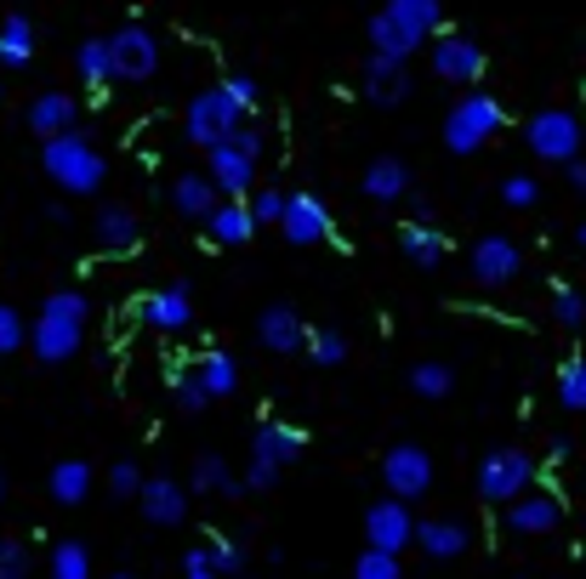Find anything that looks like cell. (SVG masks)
Masks as SVG:
<instances>
[{"instance_id": "cell-10", "label": "cell", "mask_w": 586, "mask_h": 579, "mask_svg": "<svg viewBox=\"0 0 586 579\" xmlns=\"http://www.w3.org/2000/svg\"><path fill=\"white\" fill-rule=\"evenodd\" d=\"M416 517H410V505L394 494V500H376L371 511H365V534H371V545H376V552H405V545H416Z\"/></svg>"}, {"instance_id": "cell-39", "label": "cell", "mask_w": 586, "mask_h": 579, "mask_svg": "<svg viewBox=\"0 0 586 579\" xmlns=\"http://www.w3.org/2000/svg\"><path fill=\"white\" fill-rule=\"evenodd\" d=\"M353 579H405V568H399L394 552H376V545H371V552L353 563Z\"/></svg>"}, {"instance_id": "cell-32", "label": "cell", "mask_w": 586, "mask_h": 579, "mask_svg": "<svg viewBox=\"0 0 586 579\" xmlns=\"http://www.w3.org/2000/svg\"><path fill=\"white\" fill-rule=\"evenodd\" d=\"M75 75L86 80V86H103V80H114V52H109V41H80V52H75Z\"/></svg>"}, {"instance_id": "cell-17", "label": "cell", "mask_w": 586, "mask_h": 579, "mask_svg": "<svg viewBox=\"0 0 586 579\" xmlns=\"http://www.w3.org/2000/svg\"><path fill=\"white\" fill-rule=\"evenodd\" d=\"M137 505H143L148 523L177 528V523L188 517V483H177V477H148L143 494H137Z\"/></svg>"}, {"instance_id": "cell-20", "label": "cell", "mask_w": 586, "mask_h": 579, "mask_svg": "<svg viewBox=\"0 0 586 579\" xmlns=\"http://www.w3.org/2000/svg\"><path fill=\"white\" fill-rule=\"evenodd\" d=\"M206 154H211V177H217V188H222L228 199H251L256 159L234 148V136H228V143H217V148H206Z\"/></svg>"}, {"instance_id": "cell-31", "label": "cell", "mask_w": 586, "mask_h": 579, "mask_svg": "<svg viewBox=\"0 0 586 579\" xmlns=\"http://www.w3.org/2000/svg\"><path fill=\"white\" fill-rule=\"evenodd\" d=\"M240 489L245 483L228 471L222 455H200V460H194V494H240Z\"/></svg>"}, {"instance_id": "cell-41", "label": "cell", "mask_w": 586, "mask_h": 579, "mask_svg": "<svg viewBox=\"0 0 586 579\" xmlns=\"http://www.w3.org/2000/svg\"><path fill=\"white\" fill-rule=\"evenodd\" d=\"M29 568H35L29 545L23 539H0V579H29Z\"/></svg>"}, {"instance_id": "cell-51", "label": "cell", "mask_w": 586, "mask_h": 579, "mask_svg": "<svg viewBox=\"0 0 586 579\" xmlns=\"http://www.w3.org/2000/svg\"><path fill=\"white\" fill-rule=\"evenodd\" d=\"M570 188H575V193H586V159H575V165H570Z\"/></svg>"}, {"instance_id": "cell-18", "label": "cell", "mask_w": 586, "mask_h": 579, "mask_svg": "<svg viewBox=\"0 0 586 579\" xmlns=\"http://www.w3.org/2000/svg\"><path fill=\"white\" fill-rule=\"evenodd\" d=\"M143 324L159 330V335L188 330V324H194V296H188V285L177 279V285H166V290H154V296L143 301Z\"/></svg>"}, {"instance_id": "cell-2", "label": "cell", "mask_w": 586, "mask_h": 579, "mask_svg": "<svg viewBox=\"0 0 586 579\" xmlns=\"http://www.w3.org/2000/svg\"><path fill=\"white\" fill-rule=\"evenodd\" d=\"M41 170L63 193H97L103 177H109V159L86 131H63V136H52V143L41 148Z\"/></svg>"}, {"instance_id": "cell-46", "label": "cell", "mask_w": 586, "mask_h": 579, "mask_svg": "<svg viewBox=\"0 0 586 579\" xmlns=\"http://www.w3.org/2000/svg\"><path fill=\"white\" fill-rule=\"evenodd\" d=\"M211 568H217V574H240V568H245V552H240L234 539H211Z\"/></svg>"}, {"instance_id": "cell-30", "label": "cell", "mask_w": 586, "mask_h": 579, "mask_svg": "<svg viewBox=\"0 0 586 579\" xmlns=\"http://www.w3.org/2000/svg\"><path fill=\"white\" fill-rule=\"evenodd\" d=\"M29 57H35V23H29V12H12L0 23V63L23 68Z\"/></svg>"}, {"instance_id": "cell-54", "label": "cell", "mask_w": 586, "mask_h": 579, "mask_svg": "<svg viewBox=\"0 0 586 579\" xmlns=\"http://www.w3.org/2000/svg\"><path fill=\"white\" fill-rule=\"evenodd\" d=\"M114 579H137V574H114Z\"/></svg>"}, {"instance_id": "cell-34", "label": "cell", "mask_w": 586, "mask_h": 579, "mask_svg": "<svg viewBox=\"0 0 586 579\" xmlns=\"http://www.w3.org/2000/svg\"><path fill=\"white\" fill-rule=\"evenodd\" d=\"M410 392H416V398H450V392H455V369L439 364V358L416 364V369H410Z\"/></svg>"}, {"instance_id": "cell-26", "label": "cell", "mask_w": 586, "mask_h": 579, "mask_svg": "<svg viewBox=\"0 0 586 579\" xmlns=\"http://www.w3.org/2000/svg\"><path fill=\"white\" fill-rule=\"evenodd\" d=\"M399 250H405V261H410V267L433 272V267L444 261V233H439V227H428V222H405V227H399Z\"/></svg>"}, {"instance_id": "cell-37", "label": "cell", "mask_w": 586, "mask_h": 579, "mask_svg": "<svg viewBox=\"0 0 586 579\" xmlns=\"http://www.w3.org/2000/svg\"><path fill=\"white\" fill-rule=\"evenodd\" d=\"M308 358L324 364V369L342 364V358H347V335H342V330H308Z\"/></svg>"}, {"instance_id": "cell-28", "label": "cell", "mask_w": 586, "mask_h": 579, "mask_svg": "<svg viewBox=\"0 0 586 579\" xmlns=\"http://www.w3.org/2000/svg\"><path fill=\"white\" fill-rule=\"evenodd\" d=\"M365 29H371V52H382V57H416V52H421L416 34H410L399 18H387V12H376Z\"/></svg>"}, {"instance_id": "cell-50", "label": "cell", "mask_w": 586, "mask_h": 579, "mask_svg": "<svg viewBox=\"0 0 586 579\" xmlns=\"http://www.w3.org/2000/svg\"><path fill=\"white\" fill-rule=\"evenodd\" d=\"M405 204H410V222H433V199L428 193H410Z\"/></svg>"}, {"instance_id": "cell-35", "label": "cell", "mask_w": 586, "mask_h": 579, "mask_svg": "<svg viewBox=\"0 0 586 579\" xmlns=\"http://www.w3.org/2000/svg\"><path fill=\"white\" fill-rule=\"evenodd\" d=\"M52 579H91V552L80 539H57L52 552Z\"/></svg>"}, {"instance_id": "cell-8", "label": "cell", "mask_w": 586, "mask_h": 579, "mask_svg": "<svg viewBox=\"0 0 586 579\" xmlns=\"http://www.w3.org/2000/svg\"><path fill=\"white\" fill-rule=\"evenodd\" d=\"M382 477L399 500H421L433 483V455L421 449V443H394V449L382 455Z\"/></svg>"}, {"instance_id": "cell-48", "label": "cell", "mask_w": 586, "mask_h": 579, "mask_svg": "<svg viewBox=\"0 0 586 579\" xmlns=\"http://www.w3.org/2000/svg\"><path fill=\"white\" fill-rule=\"evenodd\" d=\"M234 148L251 154V159H263V131H256V125H240V131H234Z\"/></svg>"}, {"instance_id": "cell-23", "label": "cell", "mask_w": 586, "mask_h": 579, "mask_svg": "<svg viewBox=\"0 0 586 579\" xmlns=\"http://www.w3.org/2000/svg\"><path fill=\"white\" fill-rule=\"evenodd\" d=\"M416 545H421L433 563H455V557H467L473 534H467V523H455V517H433V523L416 528Z\"/></svg>"}, {"instance_id": "cell-3", "label": "cell", "mask_w": 586, "mask_h": 579, "mask_svg": "<svg viewBox=\"0 0 586 579\" xmlns=\"http://www.w3.org/2000/svg\"><path fill=\"white\" fill-rule=\"evenodd\" d=\"M501 125H507V109H501V102H496L490 91H467L462 102H450V109H444L439 136H444L450 154H478Z\"/></svg>"}, {"instance_id": "cell-25", "label": "cell", "mask_w": 586, "mask_h": 579, "mask_svg": "<svg viewBox=\"0 0 586 579\" xmlns=\"http://www.w3.org/2000/svg\"><path fill=\"white\" fill-rule=\"evenodd\" d=\"M91 233H97V245L103 250H114V256H125V250H137V216L125 211V204H103L97 211V222H91Z\"/></svg>"}, {"instance_id": "cell-19", "label": "cell", "mask_w": 586, "mask_h": 579, "mask_svg": "<svg viewBox=\"0 0 586 579\" xmlns=\"http://www.w3.org/2000/svg\"><path fill=\"white\" fill-rule=\"evenodd\" d=\"M559 517H564V500L541 489V494H518V500L507 505L501 523H507L512 534H552V528H559Z\"/></svg>"}, {"instance_id": "cell-14", "label": "cell", "mask_w": 586, "mask_h": 579, "mask_svg": "<svg viewBox=\"0 0 586 579\" xmlns=\"http://www.w3.org/2000/svg\"><path fill=\"white\" fill-rule=\"evenodd\" d=\"M256 341H263L268 353H302V347H308V324H302L297 307L274 301V307L256 313Z\"/></svg>"}, {"instance_id": "cell-47", "label": "cell", "mask_w": 586, "mask_h": 579, "mask_svg": "<svg viewBox=\"0 0 586 579\" xmlns=\"http://www.w3.org/2000/svg\"><path fill=\"white\" fill-rule=\"evenodd\" d=\"M183 574H188V579H222V574L211 568V545H194V552L183 557Z\"/></svg>"}, {"instance_id": "cell-42", "label": "cell", "mask_w": 586, "mask_h": 579, "mask_svg": "<svg viewBox=\"0 0 586 579\" xmlns=\"http://www.w3.org/2000/svg\"><path fill=\"white\" fill-rule=\"evenodd\" d=\"M172 398H177V409H183V415H200V409L211 403V392H206V381H200V375H183V381L172 387Z\"/></svg>"}, {"instance_id": "cell-16", "label": "cell", "mask_w": 586, "mask_h": 579, "mask_svg": "<svg viewBox=\"0 0 586 579\" xmlns=\"http://www.w3.org/2000/svg\"><path fill=\"white\" fill-rule=\"evenodd\" d=\"M222 199L228 193L217 188L211 170H183V177L172 182V204H177V216H188V222H211V211Z\"/></svg>"}, {"instance_id": "cell-22", "label": "cell", "mask_w": 586, "mask_h": 579, "mask_svg": "<svg viewBox=\"0 0 586 579\" xmlns=\"http://www.w3.org/2000/svg\"><path fill=\"white\" fill-rule=\"evenodd\" d=\"M75 120H80V102L69 97V91H41L35 97V109H29V131L35 136H63V131H75Z\"/></svg>"}, {"instance_id": "cell-33", "label": "cell", "mask_w": 586, "mask_h": 579, "mask_svg": "<svg viewBox=\"0 0 586 579\" xmlns=\"http://www.w3.org/2000/svg\"><path fill=\"white\" fill-rule=\"evenodd\" d=\"M194 375H200V381H206V392H211V398H228V392H240V364L228 358V353H206V358H200V369H194Z\"/></svg>"}, {"instance_id": "cell-45", "label": "cell", "mask_w": 586, "mask_h": 579, "mask_svg": "<svg viewBox=\"0 0 586 579\" xmlns=\"http://www.w3.org/2000/svg\"><path fill=\"white\" fill-rule=\"evenodd\" d=\"M535 199H541V182H535V177H507V182H501V204H512V211H530Z\"/></svg>"}, {"instance_id": "cell-15", "label": "cell", "mask_w": 586, "mask_h": 579, "mask_svg": "<svg viewBox=\"0 0 586 579\" xmlns=\"http://www.w3.org/2000/svg\"><path fill=\"white\" fill-rule=\"evenodd\" d=\"M279 233H285V245H319V238H331V211L313 193H290Z\"/></svg>"}, {"instance_id": "cell-52", "label": "cell", "mask_w": 586, "mask_h": 579, "mask_svg": "<svg viewBox=\"0 0 586 579\" xmlns=\"http://www.w3.org/2000/svg\"><path fill=\"white\" fill-rule=\"evenodd\" d=\"M0 500H7V471H0Z\"/></svg>"}, {"instance_id": "cell-40", "label": "cell", "mask_w": 586, "mask_h": 579, "mask_svg": "<svg viewBox=\"0 0 586 579\" xmlns=\"http://www.w3.org/2000/svg\"><path fill=\"white\" fill-rule=\"evenodd\" d=\"M109 494H114V500H137V494H143V466H137V460L109 466Z\"/></svg>"}, {"instance_id": "cell-9", "label": "cell", "mask_w": 586, "mask_h": 579, "mask_svg": "<svg viewBox=\"0 0 586 579\" xmlns=\"http://www.w3.org/2000/svg\"><path fill=\"white\" fill-rule=\"evenodd\" d=\"M109 52H114V80H148L154 68H159V41L143 29V23H125L109 34Z\"/></svg>"}, {"instance_id": "cell-29", "label": "cell", "mask_w": 586, "mask_h": 579, "mask_svg": "<svg viewBox=\"0 0 586 579\" xmlns=\"http://www.w3.org/2000/svg\"><path fill=\"white\" fill-rule=\"evenodd\" d=\"M46 489H52L57 505H80L91 494V466L86 460H57L52 477H46Z\"/></svg>"}, {"instance_id": "cell-53", "label": "cell", "mask_w": 586, "mask_h": 579, "mask_svg": "<svg viewBox=\"0 0 586 579\" xmlns=\"http://www.w3.org/2000/svg\"><path fill=\"white\" fill-rule=\"evenodd\" d=\"M581 245H586V222H581Z\"/></svg>"}, {"instance_id": "cell-44", "label": "cell", "mask_w": 586, "mask_h": 579, "mask_svg": "<svg viewBox=\"0 0 586 579\" xmlns=\"http://www.w3.org/2000/svg\"><path fill=\"white\" fill-rule=\"evenodd\" d=\"M285 204H290L285 188H263V193H251V216L256 222H285Z\"/></svg>"}, {"instance_id": "cell-36", "label": "cell", "mask_w": 586, "mask_h": 579, "mask_svg": "<svg viewBox=\"0 0 586 579\" xmlns=\"http://www.w3.org/2000/svg\"><path fill=\"white\" fill-rule=\"evenodd\" d=\"M559 403L570 415H586V358H570L559 369Z\"/></svg>"}, {"instance_id": "cell-24", "label": "cell", "mask_w": 586, "mask_h": 579, "mask_svg": "<svg viewBox=\"0 0 586 579\" xmlns=\"http://www.w3.org/2000/svg\"><path fill=\"white\" fill-rule=\"evenodd\" d=\"M256 227H263V222L251 216V199H222L217 211H211V222H206L211 245H245Z\"/></svg>"}, {"instance_id": "cell-27", "label": "cell", "mask_w": 586, "mask_h": 579, "mask_svg": "<svg viewBox=\"0 0 586 579\" xmlns=\"http://www.w3.org/2000/svg\"><path fill=\"white\" fill-rule=\"evenodd\" d=\"M382 12L399 18L416 41H428V34H439V23H444V0H387Z\"/></svg>"}, {"instance_id": "cell-11", "label": "cell", "mask_w": 586, "mask_h": 579, "mask_svg": "<svg viewBox=\"0 0 586 579\" xmlns=\"http://www.w3.org/2000/svg\"><path fill=\"white\" fill-rule=\"evenodd\" d=\"M433 75L450 80V86H473L484 75V46L467 41V34H455V29L439 34V41H433Z\"/></svg>"}, {"instance_id": "cell-6", "label": "cell", "mask_w": 586, "mask_h": 579, "mask_svg": "<svg viewBox=\"0 0 586 579\" xmlns=\"http://www.w3.org/2000/svg\"><path fill=\"white\" fill-rule=\"evenodd\" d=\"M524 143H530V154L546 159V165H575L586 131H581V120H575L570 109H535L530 125H524Z\"/></svg>"}, {"instance_id": "cell-4", "label": "cell", "mask_w": 586, "mask_h": 579, "mask_svg": "<svg viewBox=\"0 0 586 579\" xmlns=\"http://www.w3.org/2000/svg\"><path fill=\"white\" fill-rule=\"evenodd\" d=\"M308 449V437L297 426H285V421H268V426H256L251 437V466H245V489H274L279 477L302 460Z\"/></svg>"}, {"instance_id": "cell-13", "label": "cell", "mask_w": 586, "mask_h": 579, "mask_svg": "<svg viewBox=\"0 0 586 579\" xmlns=\"http://www.w3.org/2000/svg\"><path fill=\"white\" fill-rule=\"evenodd\" d=\"M467 267H473V279H478V285H490V290H496V285H512V279H518V267H524V256H518L512 238L490 233V238H478V245H473Z\"/></svg>"}, {"instance_id": "cell-43", "label": "cell", "mask_w": 586, "mask_h": 579, "mask_svg": "<svg viewBox=\"0 0 586 579\" xmlns=\"http://www.w3.org/2000/svg\"><path fill=\"white\" fill-rule=\"evenodd\" d=\"M23 341H29V324L18 319V307H7V301H0V358H7V353H18Z\"/></svg>"}, {"instance_id": "cell-12", "label": "cell", "mask_w": 586, "mask_h": 579, "mask_svg": "<svg viewBox=\"0 0 586 579\" xmlns=\"http://www.w3.org/2000/svg\"><path fill=\"white\" fill-rule=\"evenodd\" d=\"M360 91L376 102V109H399V102L410 97V68H405V57L371 52V57H365V75H360Z\"/></svg>"}, {"instance_id": "cell-1", "label": "cell", "mask_w": 586, "mask_h": 579, "mask_svg": "<svg viewBox=\"0 0 586 579\" xmlns=\"http://www.w3.org/2000/svg\"><path fill=\"white\" fill-rule=\"evenodd\" d=\"M86 319H91V301L80 290H57L41 301V319L29 324V347H35L41 364H63L80 353L86 341Z\"/></svg>"}, {"instance_id": "cell-38", "label": "cell", "mask_w": 586, "mask_h": 579, "mask_svg": "<svg viewBox=\"0 0 586 579\" xmlns=\"http://www.w3.org/2000/svg\"><path fill=\"white\" fill-rule=\"evenodd\" d=\"M552 319H559L564 330H581L586 324V296L570 290V285H552Z\"/></svg>"}, {"instance_id": "cell-7", "label": "cell", "mask_w": 586, "mask_h": 579, "mask_svg": "<svg viewBox=\"0 0 586 579\" xmlns=\"http://www.w3.org/2000/svg\"><path fill=\"white\" fill-rule=\"evenodd\" d=\"M530 483H535V460L524 449H512V443L490 449L484 466H478V494L490 505H512L518 494H530Z\"/></svg>"}, {"instance_id": "cell-21", "label": "cell", "mask_w": 586, "mask_h": 579, "mask_svg": "<svg viewBox=\"0 0 586 579\" xmlns=\"http://www.w3.org/2000/svg\"><path fill=\"white\" fill-rule=\"evenodd\" d=\"M360 188H365V199H376V204H399V199L416 193L405 159H371V165H365V177H360Z\"/></svg>"}, {"instance_id": "cell-5", "label": "cell", "mask_w": 586, "mask_h": 579, "mask_svg": "<svg viewBox=\"0 0 586 579\" xmlns=\"http://www.w3.org/2000/svg\"><path fill=\"white\" fill-rule=\"evenodd\" d=\"M245 114H251V109H240L234 91H228V86H211V91H200V97L188 102L183 136H188L194 148H217V143H228V136L245 125Z\"/></svg>"}, {"instance_id": "cell-55", "label": "cell", "mask_w": 586, "mask_h": 579, "mask_svg": "<svg viewBox=\"0 0 586 579\" xmlns=\"http://www.w3.org/2000/svg\"><path fill=\"white\" fill-rule=\"evenodd\" d=\"M0 97H7V86H0Z\"/></svg>"}, {"instance_id": "cell-49", "label": "cell", "mask_w": 586, "mask_h": 579, "mask_svg": "<svg viewBox=\"0 0 586 579\" xmlns=\"http://www.w3.org/2000/svg\"><path fill=\"white\" fill-rule=\"evenodd\" d=\"M228 91H234V102H240V109H251V102H256V80L251 75H234V80H222Z\"/></svg>"}]
</instances>
